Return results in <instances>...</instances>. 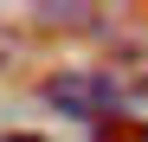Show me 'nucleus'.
Instances as JSON below:
<instances>
[{
	"label": "nucleus",
	"instance_id": "f257e3e1",
	"mask_svg": "<svg viewBox=\"0 0 148 142\" xmlns=\"http://www.w3.org/2000/svg\"><path fill=\"white\" fill-rule=\"evenodd\" d=\"M52 110H71V116H110V103H116V84L103 78V71H58V78H45V90H39Z\"/></svg>",
	"mask_w": 148,
	"mask_h": 142
},
{
	"label": "nucleus",
	"instance_id": "f03ea898",
	"mask_svg": "<svg viewBox=\"0 0 148 142\" xmlns=\"http://www.w3.org/2000/svg\"><path fill=\"white\" fill-rule=\"evenodd\" d=\"M103 78L116 90H148V45H122V52H110Z\"/></svg>",
	"mask_w": 148,
	"mask_h": 142
},
{
	"label": "nucleus",
	"instance_id": "7ed1b4c3",
	"mask_svg": "<svg viewBox=\"0 0 148 142\" xmlns=\"http://www.w3.org/2000/svg\"><path fill=\"white\" fill-rule=\"evenodd\" d=\"M90 142H148V123H135V116H97V129H90Z\"/></svg>",
	"mask_w": 148,
	"mask_h": 142
},
{
	"label": "nucleus",
	"instance_id": "20e7f679",
	"mask_svg": "<svg viewBox=\"0 0 148 142\" xmlns=\"http://www.w3.org/2000/svg\"><path fill=\"white\" fill-rule=\"evenodd\" d=\"M0 142H52V136H39V129H7Z\"/></svg>",
	"mask_w": 148,
	"mask_h": 142
}]
</instances>
